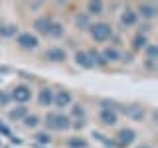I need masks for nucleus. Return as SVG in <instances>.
I'll list each match as a JSON object with an SVG mask.
<instances>
[{
	"label": "nucleus",
	"mask_w": 158,
	"mask_h": 148,
	"mask_svg": "<svg viewBox=\"0 0 158 148\" xmlns=\"http://www.w3.org/2000/svg\"><path fill=\"white\" fill-rule=\"evenodd\" d=\"M128 115H132V117H142V111H140V109H138V107H135V109H128Z\"/></svg>",
	"instance_id": "nucleus-25"
},
{
	"label": "nucleus",
	"mask_w": 158,
	"mask_h": 148,
	"mask_svg": "<svg viewBox=\"0 0 158 148\" xmlns=\"http://www.w3.org/2000/svg\"><path fill=\"white\" fill-rule=\"evenodd\" d=\"M49 26H52V20L46 18V16L38 18L36 22H34V28H36L40 34H48V32H49Z\"/></svg>",
	"instance_id": "nucleus-8"
},
{
	"label": "nucleus",
	"mask_w": 158,
	"mask_h": 148,
	"mask_svg": "<svg viewBox=\"0 0 158 148\" xmlns=\"http://www.w3.org/2000/svg\"><path fill=\"white\" fill-rule=\"evenodd\" d=\"M132 47L135 49H142V47H146V36H136L135 39H132Z\"/></svg>",
	"instance_id": "nucleus-18"
},
{
	"label": "nucleus",
	"mask_w": 158,
	"mask_h": 148,
	"mask_svg": "<svg viewBox=\"0 0 158 148\" xmlns=\"http://www.w3.org/2000/svg\"><path fill=\"white\" fill-rule=\"evenodd\" d=\"M30 97H32V91H30L28 85H18L12 89V99L18 103H26Z\"/></svg>",
	"instance_id": "nucleus-3"
},
{
	"label": "nucleus",
	"mask_w": 158,
	"mask_h": 148,
	"mask_svg": "<svg viewBox=\"0 0 158 148\" xmlns=\"http://www.w3.org/2000/svg\"><path fill=\"white\" fill-rule=\"evenodd\" d=\"M118 142L121 144H131L132 140H135V130H131V128H123L121 132H118Z\"/></svg>",
	"instance_id": "nucleus-9"
},
{
	"label": "nucleus",
	"mask_w": 158,
	"mask_h": 148,
	"mask_svg": "<svg viewBox=\"0 0 158 148\" xmlns=\"http://www.w3.org/2000/svg\"><path fill=\"white\" fill-rule=\"evenodd\" d=\"M0 34H2V36H14V34H16V26H4V28H0Z\"/></svg>",
	"instance_id": "nucleus-20"
},
{
	"label": "nucleus",
	"mask_w": 158,
	"mask_h": 148,
	"mask_svg": "<svg viewBox=\"0 0 158 148\" xmlns=\"http://www.w3.org/2000/svg\"><path fill=\"white\" fill-rule=\"evenodd\" d=\"M101 57L105 59V63H107V61H117V59L121 57V53H118L115 47H107L105 51H103V56H101Z\"/></svg>",
	"instance_id": "nucleus-14"
},
{
	"label": "nucleus",
	"mask_w": 158,
	"mask_h": 148,
	"mask_svg": "<svg viewBox=\"0 0 158 148\" xmlns=\"http://www.w3.org/2000/svg\"><path fill=\"white\" fill-rule=\"evenodd\" d=\"M69 146H73V148H85L87 142L85 140H71V142H69Z\"/></svg>",
	"instance_id": "nucleus-24"
},
{
	"label": "nucleus",
	"mask_w": 158,
	"mask_h": 148,
	"mask_svg": "<svg viewBox=\"0 0 158 148\" xmlns=\"http://www.w3.org/2000/svg\"><path fill=\"white\" fill-rule=\"evenodd\" d=\"M38 101H40L42 107H49L53 103V91H52V89H42L40 95H38Z\"/></svg>",
	"instance_id": "nucleus-7"
},
{
	"label": "nucleus",
	"mask_w": 158,
	"mask_h": 148,
	"mask_svg": "<svg viewBox=\"0 0 158 148\" xmlns=\"http://www.w3.org/2000/svg\"><path fill=\"white\" fill-rule=\"evenodd\" d=\"M73 113H75L77 117H83V109H81V105H77L75 109H73Z\"/></svg>",
	"instance_id": "nucleus-27"
},
{
	"label": "nucleus",
	"mask_w": 158,
	"mask_h": 148,
	"mask_svg": "<svg viewBox=\"0 0 158 148\" xmlns=\"http://www.w3.org/2000/svg\"><path fill=\"white\" fill-rule=\"evenodd\" d=\"M148 59H152V61H154L156 59V53H158V49H156V46H148Z\"/></svg>",
	"instance_id": "nucleus-21"
},
{
	"label": "nucleus",
	"mask_w": 158,
	"mask_h": 148,
	"mask_svg": "<svg viewBox=\"0 0 158 148\" xmlns=\"http://www.w3.org/2000/svg\"><path fill=\"white\" fill-rule=\"evenodd\" d=\"M101 122L107 125V126L117 125V113L113 111V109H103L101 111Z\"/></svg>",
	"instance_id": "nucleus-5"
},
{
	"label": "nucleus",
	"mask_w": 158,
	"mask_h": 148,
	"mask_svg": "<svg viewBox=\"0 0 158 148\" xmlns=\"http://www.w3.org/2000/svg\"><path fill=\"white\" fill-rule=\"evenodd\" d=\"M75 61H77L81 67H85V69H91V67H93V61L89 59V56H87L85 51H77V53H75Z\"/></svg>",
	"instance_id": "nucleus-12"
},
{
	"label": "nucleus",
	"mask_w": 158,
	"mask_h": 148,
	"mask_svg": "<svg viewBox=\"0 0 158 148\" xmlns=\"http://www.w3.org/2000/svg\"><path fill=\"white\" fill-rule=\"evenodd\" d=\"M77 26L89 28V20H87V16H77Z\"/></svg>",
	"instance_id": "nucleus-23"
},
{
	"label": "nucleus",
	"mask_w": 158,
	"mask_h": 148,
	"mask_svg": "<svg viewBox=\"0 0 158 148\" xmlns=\"http://www.w3.org/2000/svg\"><path fill=\"white\" fill-rule=\"evenodd\" d=\"M123 24H125V26H135L136 24V12L135 10H131V8H127L125 12H123Z\"/></svg>",
	"instance_id": "nucleus-11"
},
{
	"label": "nucleus",
	"mask_w": 158,
	"mask_h": 148,
	"mask_svg": "<svg viewBox=\"0 0 158 148\" xmlns=\"http://www.w3.org/2000/svg\"><path fill=\"white\" fill-rule=\"evenodd\" d=\"M24 121H26V126H36V125H38V117H36V115H32V117H26Z\"/></svg>",
	"instance_id": "nucleus-22"
},
{
	"label": "nucleus",
	"mask_w": 158,
	"mask_h": 148,
	"mask_svg": "<svg viewBox=\"0 0 158 148\" xmlns=\"http://www.w3.org/2000/svg\"><path fill=\"white\" fill-rule=\"evenodd\" d=\"M10 121H20V118H26V109L24 107H18L14 111H10Z\"/></svg>",
	"instance_id": "nucleus-15"
},
{
	"label": "nucleus",
	"mask_w": 158,
	"mask_h": 148,
	"mask_svg": "<svg viewBox=\"0 0 158 148\" xmlns=\"http://www.w3.org/2000/svg\"><path fill=\"white\" fill-rule=\"evenodd\" d=\"M49 36H53V38H59V36H63V26L61 24H57V22H52V26H49Z\"/></svg>",
	"instance_id": "nucleus-16"
},
{
	"label": "nucleus",
	"mask_w": 158,
	"mask_h": 148,
	"mask_svg": "<svg viewBox=\"0 0 158 148\" xmlns=\"http://www.w3.org/2000/svg\"><path fill=\"white\" fill-rule=\"evenodd\" d=\"M140 14L144 18H154L156 16V12H158V8H156V4H140Z\"/></svg>",
	"instance_id": "nucleus-13"
},
{
	"label": "nucleus",
	"mask_w": 158,
	"mask_h": 148,
	"mask_svg": "<svg viewBox=\"0 0 158 148\" xmlns=\"http://www.w3.org/2000/svg\"><path fill=\"white\" fill-rule=\"evenodd\" d=\"M87 12L89 14H101L103 12V4L101 2H89L87 4Z\"/></svg>",
	"instance_id": "nucleus-17"
},
{
	"label": "nucleus",
	"mask_w": 158,
	"mask_h": 148,
	"mask_svg": "<svg viewBox=\"0 0 158 148\" xmlns=\"http://www.w3.org/2000/svg\"><path fill=\"white\" fill-rule=\"evenodd\" d=\"M91 28V36H93V39L95 42H107L109 38L113 36V30H111V26L109 24H93V26H89Z\"/></svg>",
	"instance_id": "nucleus-1"
},
{
	"label": "nucleus",
	"mask_w": 158,
	"mask_h": 148,
	"mask_svg": "<svg viewBox=\"0 0 158 148\" xmlns=\"http://www.w3.org/2000/svg\"><path fill=\"white\" fill-rule=\"evenodd\" d=\"M87 56H89V59L93 61V65H95V63H97V65H105V59L101 57V53H97V51H89Z\"/></svg>",
	"instance_id": "nucleus-19"
},
{
	"label": "nucleus",
	"mask_w": 158,
	"mask_h": 148,
	"mask_svg": "<svg viewBox=\"0 0 158 148\" xmlns=\"http://www.w3.org/2000/svg\"><path fill=\"white\" fill-rule=\"evenodd\" d=\"M38 142H42V144H48L49 142V134H38Z\"/></svg>",
	"instance_id": "nucleus-26"
},
{
	"label": "nucleus",
	"mask_w": 158,
	"mask_h": 148,
	"mask_svg": "<svg viewBox=\"0 0 158 148\" xmlns=\"http://www.w3.org/2000/svg\"><path fill=\"white\" fill-rule=\"evenodd\" d=\"M67 56L65 51H63L61 47H49L46 51V59H49V61H63Z\"/></svg>",
	"instance_id": "nucleus-6"
},
{
	"label": "nucleus",
	"mask_w": 158,
	"mask_h": 148,
	"mask_svg": "<svg viewBox=\"0 0 158 148\" xmlns=\"http://www.w3.org/2000/svg\"><path fill=\"white\" fill-rule=\"evenodd\" d=\"M53 103H56L57 107H67L69 103H71V95H69L67 91H59L56 97H53Z\"/></svg>",
	"instance_id": "nucleus-10"
},
{
	"label": "nucleus",
	"mask_w": 158,
	"mask_h": 148,
	"mask_svg": "<svg viewBox=\"0 0 158 148\" xmlns=\"http://www.w3.org/2000/svg\"><path fill=\"white\" fill-rule=\"evenodd\" d=\"M46 125L49 128H56V130H65V128H69V118L63 117V115H53V113H49L46 117Z\"/></svg>",
	"instance_id": "nucleus-2"
},
{
	"label": "nucleus",
	"mask_w": 158,
	"mask_h": 148,
	"mask_svg": "<svg viewBox=\"0 0 158 148\" xmlns=\"http://www.w3.org/2000/svg\"><path fill=\"white\" fill-rule=\"evenodd\" d=\"M18 46L20 47H24V49H34V47H38V38L36 36H32V34H20L18 36Z\"/></svg>",
	"instance_id": "nucleus-4"
},
{
	"label": "nucleus",
	"mask_w": 158,
	"mask_h": 148,
	"mask_svg": "<svg viewBox=\"0 0 158 148\" xmlns=\"http://www.w3.org/2000/svg\"><path fill=\"white\" fill-rule=\"evenodd\" d=\"M138 148H150V146H146V144H144V146H138Z\"/></svg>",
	"instance_id": "nucleus-28"
}]
</instances>
